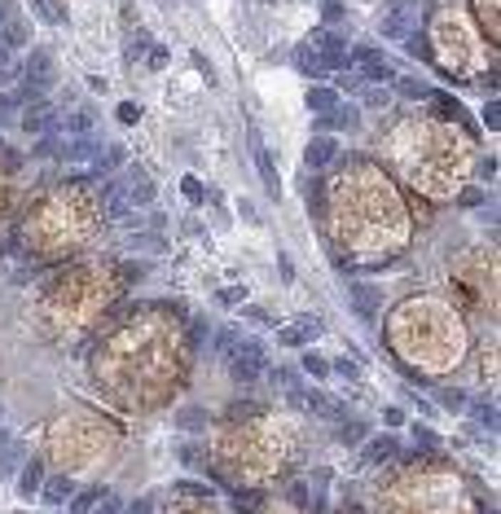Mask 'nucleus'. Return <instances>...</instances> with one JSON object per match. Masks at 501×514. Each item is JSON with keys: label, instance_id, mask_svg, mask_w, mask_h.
<instances>
[{"label": "nucleus", "instance_id": "nucleus-54", "mask_svg": "<svg viewBox=\"0 0 501 514\" xmlns=\"http://www.w3.org/2000/svg\"><path fill=\"white\" fill-rule=\"evenodd\" d=\"M488 514H497V510H488Z\"/></svg>", "mask_w": 501, "mask_h": 514}, {"label": "nucleus", "instance_id": "nucleus-29", "mask_svg": "<svg viewBox=\"0 0 501 514\" xmlns=\"http://www.w3.org/2000/svg\"><path fill=\"white\" fill-rule=\"evenodd\" d=\"M401 97H413V101H427L431 88L422 84V80H401Z\"/></svg>", "mask_w": 501, "mask_h": 514}, {"label": "nucleus", "instance_id": "nucleus-44", "mask_svg": "<svg viewBox=\"0 0 501 514\" xmlns=\"http://www.w3.org/2000/svg\"><path fill=\"white\" fill-rule=\"evenodd\" d=\"M462 207H484V189H462Z\"/></svg>", "mask_w": 501, "mask_h": 514}, {"label": "nucleus", "instance_id": "nucleus-52", "mask_svg": "<svg viewBox=\"0 0 501 514\" xmlns=\"http://www.w3.org/2000/svg\"><path fill=\"white\" fill-rule=\"evenodd\" d=\"M128 514H150V501H145V497H141V501H137V505H132V510H128Z\"/></svg>", "mask_w": 501, "mask_h": 514}, {"label": "nucleus", "instance_id": "nucleus-50", "mask_svg": "<svg viewBox=\"0 0 501 514\" xmlns=\"http://www.w3.org/2000/svg\"><path fill=\"white\" fill-rule=\"evenodd\" d=\"M383 418H387V426H401V422H405V414H401V409H396V404L387 409V414H383Z\"/></svg>", "mask_w": 501, "mask_h": 514}, {"label": "nucleus", "instance_id": "nucleus-53", "mask_svg": "<svg viewBox=\"0 0 501 514\" xmlns=\"http://www.w3.org/2000/svg\"><path fill=\"white\" fill-rule=\"evenodd\" d=\"M5 22H9V5H5V0H0V27H5Z\"/></svg>", "mask_w": 501, "mask_h": 514}, {"label": "nucleus", "instance_id": "nucleus-26", "mask_svg": "<svg viewBox=\"0 0 501 514\" xmlns=\"http://www.w3.org/2000/svg\"><path fill=\"white\" fill-rule=\"evenodd\" d=\"M145 48H150V31H141V27H137V31L128 36V48H123V53H128V58H141Z\"/></svg>", "mask_w": 501, "mask_h": 514}, {"label": "nucleus", "instance_id": "nucleus-16", "mask_svg": "<svg viewBox=\"0 0 501 514\" xmlns=\"http://www.w3.org/2000/svg\"><path fill=\"white\" fill-rule=\"evenodd\" d=\"M343 62H348V70H361V75H365L369 66H378V62H387V58L378 53V48H352Z\"/></svg>", "mask_w": 501, "mask_h": 514}, {"label": "nucleus", "instance_id": "nucleus-11", "mask_svg": "<svg viewBox=\"0 0 501 514\" xmlns=\"http://www.w3.org/2000/svg\"><path fill=\"white\" fill-rule=\"evenodd\" d=\"M251 154H255V167H259V181H264V189H269L273 198L282 194V181H277V167H273V154L264 150L259 141H251Z\"/></svg>", "mask_w": 501, "mask_h": 514}, {"label": "nucleus", "instance_id": "nucleus-10", "mask_svg": "<svg viewBox=\"0 0 501 514\" xmlns=\"http://www.w3.org/2000/svg\"><path fill=\"white\" fill-rule=\"evenodd\" d=\"M290 396H295V404H304V409H312V414H321V418H343V404L339 400H330L326 392H308V396H299V392H290Z\"/></svg>", "mask_w": 501, "mask_h": 514}, {"label": "nucleus", "instance_id": "nucleus-42", "mask_svg": "<svg viewBox=\"0 0 501 514\" xmlns=\"http://www.w3.org/2000/svg\"><path fill=\"white\" fill-rule=\"evenodd\" d=\"M321 14H326V22H343V5H339V0H321Z\"/></svg>", "mask_w": 501, "mask_h": 514}, {"label": "nucleus", "instance_id": "nucleus-35", "mask_svg": "<svg viewBox=\"0 0 501 514\" xmlns=\"http://www.w3.org/2000/svg\"><path fill=\"white\" fill-rule=\"evenodd\" d=\"M233 347H237V330H220V334H216V352L229 356Z\"/></svg>", "mask_w": 501, "mask_h": 514}, {"label": "nucleus", "instance_id": "nucleus-13", "mask_svg": "<svg viewBox=\"0 0 501 514\" xmlns=\"http://www.w3.org/2000/svg\"><path fill=\"white\" fill-rule=\"evenodd\" d=\"M352 303H356V313H361V317H374V313H378V303H383V295L369 286V281H352Z\"/></svg>", "mask_w": 501, "mask_h": 514}, {"label": "nucleus", "instance_id": "nucleus-37", "mask_svg": "<svg viewBox=\"0 0 501 514\" xmlns=\"http://www.w3.org/2000/svg\"><path fill=\"white\" fill-rule=\"evenodd\" d=\"M339 440H343V444H356V440H365V426H361V422L339 426Z\"/></svg>", "mask_w": 501, "mask_h": 514}, {"label": "nucleus", "instance_id": "nucleus-3", "mask_svg": "<svg viewBox=\"0 0 501 514\" xmlns=\"http://www.w3.org/2000/svg\"><path fill=\"white\" fill-rule=\"evenodd\" d=\"M22 75H26V97H44L53 88V53L48 48H31V58L22 62Z\"/></svg>", "mask_w": 501, "mask_h": 514}, {"label": "nucleus", "instance_id": "nucleus-7", "mask_svg": "<svg viewBox=\"0 0 501 514\" xmlns=\"http://www.w3.org/2000/svg\"><path fill=\"white\" fill-rule=\"evenodd\" d=\"M22 127L31 137H44V132L58 127V115H53V106H48L44 97H31V110H22Z\"/></svg>", "mask_w": 501, "mask_h": 514}, {"label": "nucleus", "instance_id": "nucleus-43", "mask_svg": "<svg viewBox=\"0 0 501 514\" xmlns=\"http://www.w3.org/2000/svg\"><path fill=\"white\" fill-rule=\"evenodd\" d=\"M242 299H247V286H229V290H220V303H229V308H233V303H242Z\"/></svg>", "mask_w": 501, "mask_h": 514}, {"label": "nucleus", "instance_id": "nucleus-36", "mask_svg": "<svg viewBox=\"0 0 501 514\" xmlns=\"http://www.w3.org/2000/svg\"><path fill=\"white\" fill-rule=\"evenodd\" d=\"M119 510H123V505H119V497H115V493H105V497H101L88 514H119Z\"/></svg>", "mask_w": 501, "mask_h": 514}, {"label": "nucleus", "instance_id": "nucleus-12", "mask_svg": "<svg viewBox=\"0 0 501 514\" xmlns=\"http://www.w3.org/2000/svg\"><path fill=\"white\" fill-rule=\"evenodd\" d=\"M295 70H299V75H308V80H326V75H330V66H326L321 58H316L308 44H299V48H295Z\"/></svg>", "mask_w": 501, "mask_h": 514}, {"label": "nucleus", "instance_id": "nucleus-45", "mask_svg": "<svg viewBox=\"0 0 501 514\" xmlns=\"http://www.w3.org/2000/svg\"><path fill=\"white\" fill-rule=\"evenodd\" d=\"M484 123L492 127V132H497V127H501V115H497V101H488V106H484Z\"/></svg>", "mask_w": 501, "mask_h": 514}, {"label": "nucleus", "instance_id": "nucleus-21", "mask_svg": "<svg viewBox=\"0 0 501 514\" xmlns=\"http://www.w3.org/2000/svg\"><path fill=\"white\" fill-rule=\"evenodd\" d=\"M26 101V93H0V127L18 119V106Z\"/></svg>", "mask_w": 501, "mask_h": 514}, {"label": "nucleus", "instance_id": "nucleus-9", "mask_svg": "<svg viewBox=\"0 0 501 514\" xmlns=\"http://www.w3.org/2000/svg\"><path fill=\"white\" fill-rule=\"evenodd\" d=\"M334 154H339V141L330 132H316L304 150V159H308V167H326V163H334Z\"/></svg>", "mask_w": 501, "mask_h": 514}, {"label": "nucleus", "instance_id": "nucleus-15", "mask_svg": "<svg viewBox=\"0 0 501 514\" xmlns=\"http://www.w3.org/2000/svg\"><path fill=\"white\" fill-rule=\"evenodd\" d=\"M356 123H361L356 110H326L321 119H316V127H321V132H330V127H348V132H352Z\"/></svg>", "mask_w": 501, "mask_h": 514}, {"label": "nucleus", "instance_id": "nucleus-4", "mask_svg": "<svg viewBox=\"0 0 501 514\" xmlns=\"http://www.w3.org/2000/svg\"><path fill=\"white\" fill-rule=\"evenodd\" d=\"M58 154H62L66 167H75V176H84V172L101 159V141H97L93 132H84V137H75V141H62Z\"/></svg>", "mask_w": 501, "mask_h": 514}, {"label": "nucleus", "instance_id": "nucleus-8", "mask_svg": "<svg viewBox=\"0 0 501 514\" xmlns=\"http://www.w3.org/2000/svg\"><path fill=\"white\" fill-rule=\"evenodd\" d=\"M316 334H321V321H316V317H299L295 325H286V330L277 334V343H282V347H304V343L316 339Z\"/></svg>", "mask_w": 501, "mask_h": 514}, {"label": "nucleus", "instance_id": "nucleus-18", "mask_svg": "<svg viewBox=\"0 0 501 514\" xmlns=\"http://www.w3.org/2000/svg\"><path fill=\"white\" fill-rule=\"evenodd\" d=\"M40 488H44V501H48V505H62V501H71V497H75L71 479H48V483H40Z\"/></svg>", "mask_w": 501, "mask_h": 514}, {"label": "nucleus", "instance_id": "nucleus-25", "mask_svg": "<svg viewBox=\"0 0 501 514\" xmlns=\"http://www.w3.org/2000/svg\"><path fill=\"white\" fill-rule=\"evenodd\" d=\"M128 246H132V251H163L167 242L158 238V234H137V238H128Z\"/></svg>", "mask_w": 501, "mask_h": 514}, {"label": "nucleus", "instance_id": "nucleus-23", "mask_svg": "<svg viewBox=\"0 0 501 514\" xmlns=\"http://www.w3.org/2000/svg\"><path fill=\"white\" fill-rule=\"evenodd\" d=\"M18 75H22V62L9 53V48H0V88H5V84H14Z\"/></svg>", "mask_w": 501, "mask_h": 514}, {"label": "nucleus", "instance_id": "nucleus-17", "mask_svg": "<svg viewBox=\"0 0 501 514\" xmlns=\"http://www.w3.org/2000/svg\"><path fill=\"white\" fill-rule=\"evenodd\" d=\"M387 457H396V440H391V435L365 444V461H369V466H378V461H387Z\"/></svg>", "mask_w": 501, "mask_h": 514}, {"label": "nucleus", "instance_id": "nucleus-30", "mask_svg": "<svg viewBox=\"0 0 501 514\" xmlns=\"http://www.w3.org/2000/svg\"><path fill=\"white\" fill-rule=\"evenodd\" d=\"M180 194L190 198V202H207V189H202V181H194V176H185V181H180Z\"/></svg>", "mask_w": 501, "mask_h": 514}, {"label": "nucleus", "instance_id": "nucleus-31", "mask_svg": "<svg viewBox=\"0 0 501 514\" xmlns=\"http://www.w3.org/2000/svg\"><path fill=\"white\" fill-rule=\"evenodd\" d=\"M18 461H22V444H14L9 453H0V475H14Z\"/></svg>", "mask_w": 501, "mask_h": 514}, {"label": "nucleus", "instance_id": "nucleus-33", "mask_svg": "<svg viewBox=\"0 0 501 514\" xmlns=\"http://www.w3.org/2000/svg\"><path fill=\"white\" fill-rule=\"evenodd\" d=\"M361 97H365V106H378V110L391 106V93H387V88H365Z\"/></svg>", "mask_w": 501, "mask_h": 514}, {"label": "nucleus", "instance_id": "nucleus-38", "mask_svg": "<svg viewBox=\"0 0 501 514\" xmlns=\"http://www.w3.org/2000/svg\"><path fill=\"white\" fill-rule=\"evenodd\" d=\"M31 9H36V14H40L44 22H62V14H58V9H53V5H48V0H31Z\"/></svg>", "mask_w": 501, "mask_h": 514}, {"label": "nucleus", "instance_id": "nucleus-46", "mask_svg": "<svg viewBox=\"0 0 501 514\" xmlns=\"http://www.w3.org/2000/svg\"><path fill=\"white\" fill-rule=\"evenodd\" d=\"M180 426H202V414H198V409H185V414H180Z\"/></svg>", "mask_w": 501, "mask_h": 514}, {"label": "nucleus", "instance_id": "nucleus-22", "mask_svg": "<svg viewBox=\"0 0 501 514\" xmlns=\"http://www.w3.org/2000/svg\"><path fill=\"white\" fill-rule=\"evenodd\" d=\"M101 497H105V488H84L79 497H71V514H88Z\"/></svg>", "mask_w": 501, "mask_h": 514}, {"label": "nucleus", "instance_id": "nucleus-47", "mask_svg": "<svg viewBox=\"0 0 501 514\" xmlns=\"http://www.w3.org/2000/svg\"><path fill=\"white\" fill-rule=\"evenodd\" d=\"M440 404H448V409H462V404H466V400H462V396H458V392H440Z\"/></svg>", "mask_w": 501, "mask_h": 514}, {"label": "nucleus", "instance_id": "nucleus-34", "mask_svg": "<svg viewBox=\"0 0 501 514\" xmlns=\"http://www.w3.org/2000/svg\"><path fill=\"white\" fill-rule=\"evenodd\" d=\"M304 369H308L312 378H326V374H330V361H321V356L308 352V356H304Z\"/></svg>", "mask_w": 501, "mask_h": 514}, {"label": "nucleus", "instance_id": "nucleus-24", "mask_svg": "<svg viewBox=\"0 0 501 514\" xmlns=\"http://www.w3.org/2000/svg\"><path fill=\"white\" fill-rule=\"evenodd\" d=\"M470 414H475V422H480V426L497 431V404H492V400H475V404H470Z\"/></svg>", "mask_w": 501, "mask_h": 514}, {"label": "nucleus", "instance_id": "nucleus-40", "mask_svg": "<svg viewBox=\"0 0 501 514\" xmlns=\"http://www.w3.org/2000/svg\"><path fill=\"white\" fill-rule=\"evenodd\" d=\"M141 119V106H137V101H123V106H119V123H137Z\"/></svg>", "mask_w": 501, "mask_h": 514}, {"label": "nucleus", "instance_id": "nucleus-32", "mask_svg": "<svg viewBox=\"0 0 501 514\" xmlns=\"http://www.w3.org/2000/svg\"><path fill=\"white\" fill-rule=\"evenodd\" d=\"M66 132H93V115H66Z\"/></svg>", "mask_w": 501, "mask_h": 514}, {"label": "nucleus", "instance_id": "nucleus-1", "mask_svg": "<svg viewBox=\"0 0 501 514\" xmlns=\"http://www.w3.org/2000/svg\"><path fill=\"white\" fill-rule=\"evenodd\" d=\"M418 22H422V0H391L383 14V36L387 40L418 36Z\"/></svg>", "mask_w": 501, "mask_h": 514}, {"label": "nucleus", "instance_id": "nucleus-6", "mask_svg": "<svg viewBox=\"0 0 501 514\" xmlns=\"http://www.w3.org/2000/svg\"><path fill=\"white\" fill-rule=\"evenodd\" d=\"M115 189H119V198L128 202L132 211H137V207H150V202H154V181H150L141 167L128 172V181H115Z\"/></svg>", "mask_w": 501, "mask_h": 514}, {"label": "nucleus", "instance_id": "nucleus-20", "mask_svg": "<svg viewBox=\"0 0 501 514\" xmlns=\"http://www.w3.org/2000/svg\"><path fill=\"white\" fill-rule=\"evenodd\" d=\"M18 483H22V493L31 497V493H40V483H44V466L31 457V466H22V475H18Z\"/></svg>", "mask_w": 501, "mask_h": 514}, {"label": "nucleus", "instance_id": "nucleus-2", "mask_svg": "<svg viewBox=\"0 0 501 514\" xmlns=\"http://www.w3.org/2000/svg\"><path fill=\"white\" fill-rule=\"evenodd\" d=\"M264 361H269V356H264L259 343H237V347L229 352V374L247 387V382H255V378L264 374Z\"/></svg>", "mask_w": 501, "mask_h": 514}, {"label": "nucleus", "instance_id": "nucleus-49", "mask_svg": "<svg viewBox=\"0 0 501 514\" xmlns=\"http://www.w3.org/2000/svg\"><path fill=\"white\" fill-rule=\"evenodd\" d=\"M163 62H167V48H150V66L158 70V66H163Z\"/></svg>", "mask_w": 501, "mask_h": 514}, {"label": "nucleus", "instance_id": "nucleus-41", "mask_svg": "<svg viewBox=\"0 0 501 514\" xmlns=\"http://www.w3.org/2000/svg\"><path fill=\"white\" fill-rule=\"evenodd\" d=\"M330 369H334V374H343V378H361V369H356L352 361H348V356H339V361H334Z\"/></svg>", "mask_w": 501, "mask_h": 514}, {"label": "nucleus", "instance_id": "nucleus-27", "mask_svg": "<svg viewBox=\"0 0 501 514\" xmlns=\"http://www.w3.org/2000/svg\"><path fill=\"white\" fill-rule=\"evenodd\" d=\"M475 9H480V22L488 27V36H497V5L492 0H475Z\"/></svg>", "mask_w": 501, "mask_h": 514}, {"label": "nucleus", "instance_id": "nucleus-39", "mask_svg": "<svg viewBox=\"0 0 501 514\" xmlns=\"http://www.w3.org/2000/svg\"><path fill=\"white\" fill-rule=\"evenodd\" d=\"M365 75H369V80H378V84H387V80H391L396 70H391V62H378V66H369Z\"/></svg>", "mask_w": 501, "mask_h": 514}, {"label": "nucleus", "instance_id": "nucleus-48", "mask_svg": "<svg viewBox=\"0 0 501 514\" xmlns=\"http://www.w3.org/2000/svg\"><path fill=\"white\" fill-rule=\"evenodd\" d=\"M176 493H185V497H202L207 488H198V483H176Z\"/></svg>", "mask_w": 501, "mask_h": 514}, {"label": "nucleus", "instance_id": "nucleus-28", "mask_svg": "<svg viewBox=\"0 0 501 514\" xmlns=\"http://www.w3.org/2000/svg\"><path fill=\"white\" fill-rule=\"evenodd\" d=\"M58 145H62V141H58V132H44V137L31 145V154H36V159H48V154H58Z\"/></svg>", "mask_w": 501, "mask_h": 514}, {"label": "nucleus", "instance_id": "nucleus-19", "mask_svg": "<svg viewBox=\"0 0 501 514\" xmlns=\"http://www.w3.org/2000/svg\"><path fill=\"white\" fill-rule=\"evenodd\" d=\"M0 36H5V40H0V48H9V53H14V48H22L26 40H31L26 22H5V31H0Z\"/></svg>", "mask_w": 501, "mask_h": 514}, {"label": "nucleus", "instance_id": "nucleus-14", "mask_svg": "<svg viewBox=\"0 0 501 514\" xmlns=\"http://www.w3.org/2000/svg\"><path fill=\"white\" fill-rule=\"evenodd\" d=\"M334 106H339V93H334V88H326V84L308 88V110H312V115H326V110H334Z\"/></svg>", "mask_w": 501, "mask_h": 514}, {"label": "nucleus", "instance_id": "nucleus-51", "mask_svg": "<svg viewBox=\"0 0 501 514\" xmlns=\"http://www.w3.org/2000/svg\"><path fill=\"white\" fill-rule=\"evenodd\" d=\"M418 444H422V449H435V435H431V431H422V426H418Z\"/></svg>", "mask_w": 501, "mask_h": 514}, {"label": "nucleus", "instance_id": "nucleus-5", "mask_svg": "<svg viewBox=\"0 0 501 514\" xmlns=\"http://www.w3.org/2000/svg\"><path fill=\"white\" fill-rule=\"evenodd\" d=\"M308 48H312V53L321 58L330 70H339V66H343V58H348V40H343L339 31H330V27H316V31H312V40H308Z\"/></svg>", "mask_w": 501, "mask_h": 514}]
</instances>
